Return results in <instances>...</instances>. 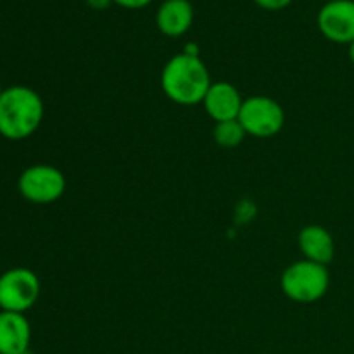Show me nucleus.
Instances as JSON below:
<instances>
[{
    "label": "nucleus",
    "mask_w": 354,
    "mask_h": 354,
    "mask_svg": "<svg viewBox=\"0 0 354 354\" xmlns=\"http://www.w3.org/2000/svg\"><path fill=\"white\" fill-rule=\"evenodd\" d=\"M211 76L199 55L176 54L165 64L161 88L169 100L180 106L203 104L211 86Z\"/></svg>",
    "instance_id": "nucleus-1"
},
{
    "label": "nucleus",
    "mask_w": 354,
    "mask_h": 354,
    "mask_svg": "<svg viewBox=\"0 0 354 354\" xmlns=\"http://www.w3.org/2000/svg\"><path fill=\"white\" fill-rule=\"evenodd\" d=\"M45 107L40 93L24 85L3 88L0 95V135L7 140H24L40 128Z\"/></svg>",
    "instance_id": "nucleus-2"
},
{
    "label": "nucleus",
    "mask_w": 354,
    "mask_h": 354,
    "mask_svg": "<svg viewBox=\"0 0 354 354\" xmlns=\"http://www.w3.org/2000/svg\"><path fill=\"white\" fill-rule=\"evenodd\" d=\"M280 287L282 292L294 303L313 304L328 292L330 275L325 265L303 259L283 270Z\"/></svg>",
    "instance_id": "nucleus-3"
},
{
    "label": "nucleus",
    "mask_w": 354,
    "mask_h": 354,
    "mask_svg": "<svg viewBox=\"0 0 354 354\" xmlns=\"http://www.w3.org/2000/svg\"><path fill=\"white\" fill-rule=\"evenodd\" d=\"M237 120L244 127L245 133L251 137L270 138L279 135L283 128L286 113L272 97L252 95L244 100Z\"/></svg>",
    "instance_id": "nucleus-4"
},
{
    "label": "nucleus",
    "mask_w": 354,
    "mask_h": 354,
    "mask_svg": "<svg viewBox=\"0 0 354 354\" xmlns=\"http://www.w3.org/2000/svg\"><path fill=\"white\" fill-rule=\"evenodd\" d=\"M40 279L28 268H10L0 275V311L26 313L40 297Z\"/></svg>",
    "instance_id": "nucleus-5"
},
{
    "label": "nucleus",
    "mask_w": 354,
    "mask_h": 354,
    "mask_svg": "<svg viewBox=\"0 0 354 354\" xmlns=\"http://www.w3.org/2000/svg\"><path fill=\"white\" fill-rule=\"evenodd\" d=\"M19 194L33 204H50L66 192V176L50 165H33L21 173L17 180Z\"/></svg>",
    "instance_id": "nucleus-6"
},
{
    "label": "nucleus",
    "mask_w": 354,
    "mask_h": 354,
    "mask_svg": "<svg viewBox=\"0 0 354 354\" xmlns=\"http://www.w3.org/2000/svg\"><path fill=\"white\" fill-rule=\"evenodd\" d=\"M318 30L334 44L354 41V0L325 2L317 17Z\"/></svg>",
    "instance_id": "nucleus-7"
},
{
    "label": "nucleus",
    "mask_w": 354,
    "mask_h": 354,
    "mask_svg": "<svg viewBox=\"0 0 354 354\" xmlns=\"http://www.w3.org/2000/svg\"><path fill=\"white\" fill-rule=\"evenodd\" d=\"M242 104H244V100H242L239 90L228 82L211 83L209 90L203 100L204 111L216 123L237 120Z\"/></svg>",
    "instance_id": "nucleus-8"
},
{
    "label": "nucleus",
    "mask_w": 354,
    "mask_h": 354,
    "mask_svg": "<svg viewBox=\"0 0 354 354\" xmlns=\"http://www.w3.org/2000/svg\"><path fill=\"white\" fill-rule=\"evenodd\" d=\"M31 327L23 313L0 311V354H26Z\"/></svg>",
    "instance_id": "nucleus-9"
},
{
    "label": "nucleus",
    "mask_w": 354,
    "mask_h": 354,
    "mask_svg": "<svg viewBox=\"0 0 354 354\" xmlns=\"http://www.w3.org/2000/svg\"><path fill=\"white\" fill-rule=\"evenodd\" d=\"M297 245L308 261L325 265L335 256V242L330 232L322 225H308L297 235Z\"/></svg>",
    "instance_id": "nucleus-10"
},
{
    "label": "nucleus",
    "mask_w": 354,
    "mask_h": 354,
    "mask_svg": "<svg viewBox=\"0 0 354 354\" xmlns=\"http://www.w3.org/2000/svg\"><path fill=\"white\" fill-rule=\"evenodd\" d=\"M194 23V7L189 0H165L156 14V24L166 37L178 38Z\"/></svg>",
    "instance_id": "nucleus-11"
},
{
    "label": "nucleus",
    "mask_w": 354,
    "mask_h": 354,
    "mask_svg": "<svg viewBox=\"0 0 354 354\" xmlns=\"http://www.w3.org/2000/svg\"><path fill=\"white\" fill-rule=\"evenodd\" d=\"M248 137L244 127L241 124L239 120H230V121H221V123L214 124L213 130V138L220 147L225 149H235L244 142V138Z\"/></svg>",
    "instance_id": "nucleus-12"
},
{
    "label": "nucleus",
    "mask_w": 354,
    "mask_h": 354,
    "mask_svg": "<svg viewBox=\"0 0 354 354\" xmlns=\"http://www.w3.org/2000/svg\"><path fill=\"white\" fill-rule=\"evenodd\" d=\"M254 3L266 10H282L292 3V0H254Z\"/></svg>",
    "instance_id": "nucleus-13"
},
{
    "label": "nucleus",
    "mask_w": 354,
    "mask_h": 354,
    "mask_svg": "<svg viewBox=\"0 0 354 354\" xmlns=\"http://www.w3.org/2000/svg\"><path fill=\"white\" fill-rule=\"evenodd\" d=\"M113 2L124 7V9H144V7H147L152 0H113Z\"/></svg>",
    "instance_id": "nucleus-14"
},
{
    "label": "nucleus",
    "mask_w": 354,
    "mask_h": 354,
    "mask_svg": "<svg viewBox=\"0 0 354 354\" xmlns=\"http://www.w3.org/2000/svg\"><path fill=\"white\" fill-rule=\"evenodd\" d=\"M86 3H88V6L92 7V9L104 10V9H107V7H109L111 3H113V0H86Z\"/></svg>",
    "instance_id": "nucleus-15"
},
{
    "label": "nucleus",
    "mask_w": 354,
    "mask_h": 354,
    "mask_svg": "<svg viewBox=\"0 0 354 354\" xmlns=\"http://www.w3.org/2000/svg\"><path fill=\"white\" fill-rule=\"evenodd\" d=\"M349 59H351V62L354 64V41L349 44Z\"/></svg>",
    "instance_id": "nucleus-16"
},
{
    "label": "nucleus",
    "mask_w": 354,
    "mask_h": 354,
    "mask_svg": "<svg viewBox=\"0 0 354 354\" xmlns=\"http://www.w3.org/2000/svg\"><path fill=\"white\" fill-rule=\"evenodd\" d=\"M2 92H3V88H2V85H0V95H2Z\"/></svg>",
    "instance_id": "nucleus-17"
},
{
    "label": "nucleus",
    "mask_w": 354,
    "mask_h": 354,
    "mask_svg": "<svg viewBox=\"0 0 354 354\" xmlns=\"http://www.w3.org/2000/svg\"><path fill=\"white\" fill-rule=\"evenodd\" d=\"M325 2H330V0H325Z\"/></svg>",
    "instance_id": "nucleus-18"
},
{
    "label": "nucleus",
    "mask_w": 354,
    "mask_h": 354,
    "mask_svg": "<svg viewBox=\"0 0 354 354\" xmlns=\"http://www.w3.org/2000/svg\"><path fill=\"white\" fill-rule=\"evenodd\" d=\"M26 354H31V353H30V351H28V353H26Z\"/></svg>",
    "instance_id": "nucleus-19"
}]
</instances>
